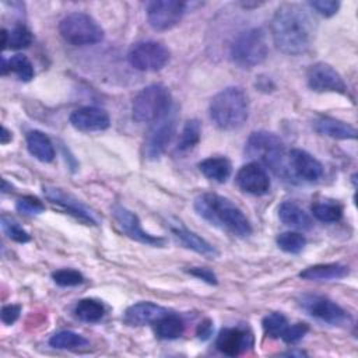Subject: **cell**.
I'll list each match as a JSON object with an SVG mask.
<instances>
[{
	"label": "cell",
	"mask_w": 358,
	"mask_h": 358,
	"mask_svg": "<svg viewBox=\"0 0 358 358\" xmlns=\"http://www.w3.org/2000/svg\"><path fill=\"white\" fill-rule=\"evenodd\" d=\"M277 242V246L287 252V253H292V255H296L299 252L303 250L305 245H306V239L302 234L299 232H282L277 236L275 239Z\"/></svg>",
	"instance_id": "32"
},
{
	"label": "cell",
	"mask_w": 358,
	"mask_h": 358,
	"mask_svg": "<svg viewBox=\"0 0 358 358\" xmlns=\"http://www.w3.org/2000/svg\"><path fill=\"white\" fill-rule=\"evenodd\" d=\"M185 331V323L178 315L166 313L155 322V334L162 340H175Z\"/></svg>",
	"instance_id": "26"
},
{
	"label": "cell",
	"mask_w": 358,
	"mask_h": 358,
	"mask_svg": "<svg viewBox=\"0 0 358 358\" xmlns=\"http://www.w3.org/2000/svg\"><path fill=\"white\" fill-rule=\"evenodd\" d=\"M63 39L74 46L94 45L103 39L101 25L85 13H70L59 24Z\"/></svg>",
	"instance_id": "7"
},
{
	"label": "cell",
	"mask_w": 358,
	"mask_h": 358,
	"mask_svg": "<svg viewBox=\"0 0 358 358\" xmlns=\"http://www.w3.org/2000/svg\"><path fill=\"white\" fill-rule=\"evenodd\" d=\"M309 331V326L306 323H295V324H288L285 331L282 333L281 338L287 344H296L299 340L305 337V334Z\"/></svg>",
	"instance_id": "38"
},
{
	"label": "cell",
	"mask_w": 358,
	"mask_h": 358,
	"mask_svg": "<svg viewBox=\"0 0 358 358\" xmlns=\"http://www.w3.org/2000/svg\"><path fill=\"white\" fill-rule=\"evenodd\" d=\"M284 355H291V357L298 355V357H302V355H306V354L303 351H289V352H285Z\"/></svg>",
	"instance_id": "44"
},
{
	"label": "cell",
	"mask_w": 358,
	"mask_h": 358,
	"mask_svg": "<svg viewBox=\"0 0 358 358\" xmlns=\"http://www.w3.org/2000/svg\"><path fill=\"white\" fill-rule=\"evenodd\" d=\"M210 116L221 130H236L249 116V101L239 87H228L214 95L210 103Z\"/></svg>",
	"instance_id": "3"
},
{
	"label": "cell",
	"mask_w": 358,
	"mask_h": 358,
	"mask_svg": "<svg viewBox=\"0 0 358 358\" xmlns=\"http://www.w3.org/2000/svg\"><path fill=\"white\" fill-rule=\"evenodd\" d=\"M350 268L340 263H326V264H315L306 267L299 273V277L310 281H329L338 280L348 275Z\"/></svg>",
	"instance_id": "22"
},
{
	"label": "cell",
	"mask_w": 358,
	"mask_h": 358,
	"mask_svg": "<svg viewBox=\"0 0 358 358\" xmlns=\"http://www.w3.org/2000/svg\"><path fill=\"white\" fill-rule=\"evenodd\" d=\"M189 274L211 284V285H215L218 281H217V275L210 270V268H206V267H193L190 270H187Z\"/></svg>",
	"instance_id": "41"
},
{
	"label": "cell",
	"mask_w": 358,
	"mask_h": 358,
	"mask_svg": "<svg viewBox=\"0 0 358 358\" xmlns=\"http://www.w3.org/2000/svg\"><path fill=\"white\" fill-rule=\"evenodd\" d=\"M20 313H21L20 305H15V303L6 305L1 308V313H0L1 322L6 324H13L20 317Z\"/></svg>",
	"instance_id": "40"
},
{
	"label": "cell",
	"mask_w": 358,
	"mask_h": 358,
	"mask_svg": "<svg viewBox=\"0 0 358 358\" xmlns=\"http://www.w3.org/2000/svg\"><path fill=\"white\" fill-rule=\"evenodd\" d=\"M43 193H45V196L49 201H52L53 204L60 206L62 208H64L69 214H71L73 217H76L81 222H84L87 225H95L96 224L92 214L78 200H76L69 193H64L63 190L56 189V187H43Z\"/></svg>",
	"instance_id": "18"
},
{
	"label": "cell",
	"mask_w": 358,
	"mask_h": 358,
	"mask_svg": "<svg viewBox=\"0 0 358 358\" xmlns=\"http://www.w3.org/2000/svg\"><path fill=\"white\" fill-rule=\"evenodd\" d=\"M176 131V112L175 106L162 117L152 122L143 145V152L147 159H158L168 144L172 141Z\"/></svg>",
	"instance_id": "8"
},
{
	"label": "cell",
	"mask_w": 358,
	"mask_h": 358,
	"mask_svg": "<svg viewBox=\"0 0 358 358\" xmlns=\"http://www.w3.org/2000/svg\"><path fill=\"white\" fill-rule=\"evenodd\" d=\"M313 129L322 136H327L337 140H352L357 137V130L354 126L329 116L317 117L313 122Z\"/></svg>",
	"instance_id": "20"
},
{
	"label": "cell",
	"mask_w": 358,
	"mask_h": 358,
	"mask_svg": "<svg viewBox=\"0 0 358 358\" xmlns=\"http://www.w3.org/2000/svg\"><path fill=\"white\" fill-rule=\"evenodd\" d=\"M15 208L25 215H38L45 211V204L34 196H24L17 200Z\"/></svg>",
	"instance_id": "37"
},
{
	"label": "cell",
	"mask_w": 358,
	"mask_h": 358,
	"mask_svg": "<svg viewBox=\"0 0 358 358\" xmlns=\"http://www.w3.org/2000/svg\"><path fill=\"white\" fill-rule=\"evenodd\" d=\"M253 345V336L246 327H224L217 336L215 347L228 357H236Z\"/></svg>",
	"instance_id": "14"
},
{
	"label": "cell",
	"mask_w": 358,
	"mask_h": 358,
	"mask_svg": "<svg viewBox=\"0 0 358 358\" xmlns=\"http://www.w3.org/2000/svg\"><path fill=\"white\" fill-rule=\"evenodd\" d=\"M267 55V38L262 28H250L239 34L231 46V57L234 63L243 69H252L263 63Z\"/></svg>",
	"instance_id": "6"
},
{
	"label": "cell",
	"mask_w": 358,
	"mask_h": 358,
	"mask_svg": "<svg viewBox=\"0 0 358 358\" xmlns=\"http://www.w3.org/2000/svg\"><path fill=\"white\" fill-rule=\"evenodd\" d=\"M52 278L60 287H76L84 281L83 274L74 268H60L52 273Z\"/></svg>",
	"instance_id": "36"
},
{
	"label": "cell",
	"mask_w": 358,
	"mask_h": 358,
	"mask_svg": "<svg viewBox=\"0 0 358 358\" xmlns=\"http://www.w3.org/2000/svg\"><path fill=\"white\" fill-rule=\"evenodd\" d=\"M70 123L80 131H101L109 127L106 110L96 106H83L70 115Z\"/></svg>",
	"instance_id": "17"
},
{
	"label": "cell",
	"mask_w": 358,
	"mask_h": 358,
	"mask_svg": "<svg viewBox=\"0 0 358 358\" xmlns=\"http://www.w3.org/2000/svg\"><path fill=\"white\" fill-rule=\"evenodd\" d=\"M32 34L25 25H15L10 32L7 31L6 49H25L32 43Z\"/></svg>",
	"instance_id": "33"
},
{
	"label": "cell",
	"mask_w": 358,
	"mask_h": 358,
	"mask_svg": "<svg viewBox=\"0 0 358 358\" xmlns=\"http://www.w3.org/2000/svg\"><path fill=\"white\" fill-rule=\"evenodd\" d=\"M171 231L182 241L183 245H186V248L211 259H214L218 255L217 249L211 243H208L206 239H203L197 234L185 228L180 222H176L175 225H172Z\"/></svg>",
	"instance_id": "21"
},
{
	"label": "cell",
	"mask_w": 358,
	"mask_h": 358,
	"mask_svg": "<svg viewBox=\"0 0 358 358\" xmlns=\"http://www.w3.org/2000/svg\"><path fill=\"white\" fill-rule=\"evenodd\" d=\"M200 136H201V124L197 119H190L185 123L180 137L178 140V145L176 150L179 152H186L190 151L192 148H194L199 141H200Z\"/></svg>",
	"instance_id": "28"
},
{
	"label": "cell",
	"mask_w": 358,
	"mask_h": 358,
	"mask_svg": "<svg viewBox=\"0 0 358 358\" xmlns=\"http://www.w3.org/2000/svg\"><path fill=\"white\" fill-rule=\"evenodd\" d=\"M309 7L313 8L316 13H319L323 17H331L338 11L340 1H336V0H313V1H309Z\"/></svg>",
	"instance_id": "39"
},
{
	"label": "cell",
	"mask_w": 358,
	"mask_h": 358,
	"mask_svg": "<svg viewBox=\"0 0 358 358\" xmlns=\"http://www.w3.org/2000/svg\"><path fill=\"white\" fill-rule=\"evenodd\" d=\"M112 214L113 218L116 220V222L119 224V227L134 241L141 242L144 245H151V246H162L165 243V241L159 236H154L148 232H145L141 227V222L138 220V217L127 210L123 206H113L112 208Z\"/></svg>",
	"instance_id": "13"
},
{
	"label": "cell",
	"mask_w": 358,
	"mask_h": 358,
	"mask_svg": "<svg viewBox=\"0 0 358 358\" xmlns=\"http://www.w3.org/2000/svg\"><path fill=\"white\" fill-rule=\"evenodd\" d=\"M274 45L285 55L305 53L313 41L315 24L309 13L296 3L281 4L271 20Z\"/></svg>",
	"instance_id": "1"
},
{
	"label": "cell",
	"mask_w": 358,
	"mask_h": 358,
	"mask_svg": "<svg viewBox=\"0 0 358 358\" xmlns=\"http://www.w3.org/2000/svg\"><path fill=\"white\" fill-rule=\"evenodd\" d=\"M27 147L28 151L42 162H50L55 158V148L50 138L39 130L27 133Z\"/></svg>",
	"instance_id": "24"
},
{
	"label": "cell",
	"mask_w": 358,
	"mask_h": 358,
	"mask_svg": "<svg viewBox=\"0 0 358 358\" xmlns=\"http://www.w3.org/2000/svg\"><path fill=\"white\" fill-rule=\"evenodd\" d=\"M245 154L253 162L264 164L275 175L292 178L282 140L270 131H253L245 144Z\"/></svg>",
	"instance_id": "4"
},
{
	"label": "cell",
	"mask_w": 358,
	"mask_h": 358,
	"mask_svg": "<svg viewBox=\"0 0 358 358\" xmlns=\"http://www.w3.org/2000/svg\"><path fill=\"white\" fill-rule=\"evenodd\" d=\"M236 185L246 193L255 194V196H263L270 190V178L266 172V169L257 164L250 162L243 165L238 173H236Z\"/></svg>",
	"instance_id": "15"
},
{
	"label": "cell",
	"mask_w": 358,
	"mask_h": 358,
	"mask_svg": "<svg viewBox=\"0 0 358 358\" xmlns=\"http://www.w3.org/2000/svg\"><path fill=\"white\" fill-rule=\"evenodd\" d=\"M173 108L169 90L161 84H151L143 88L131 103L133 119L138 123H152Z\"/></svg>",
	"instance_id": "5"
},
{
	"label": "cell",
	"mask_w": 358,
	"mask_h": 358,
	"mask_svg": "<svg viewBox=\"0 0 358 358\" xmlns=\"http://www.w3.org/2000/svg\"><path fill=\"white\" fill-rule=\"evenodd\" d=\"M299 305L310 316L329 324L348 326L351 323V316L340 305H337L329 298L319 295H303L299 299Z\"/></svg>",
	"instance_id": "10"
},
{
	"label": "cell",
	"mask_w": 358,
	"mask_h": 358,
	"mask_svg": "<svg viewBox=\"0 0 358 358\" xmlns=\"http://www.w3.org/2000/svg\"><path fill=\"white\" fill-rule=\"evenodd\" d=\"M194 210L211 225L246 238L252 234V225L243 211L229 199L215 193H203L194 200Z\"/></svg>",
	"instance_id": "2"
},
{
	"label": "cell",
	"mask_w": 358,
	"mask_h": 358,
	"mask_svg": "<svg viewBox=\"0 0 358 358\" xmlns=\"http://www.w3.org/2000/svg\"><path fill=\"white\" fill-rule=\"evenodd\" d=\"M1 229L10 239H13L18 243H25V242L31 241L29 234L22 227H20V224L14 218H11L6 214L1 215Z\"/></svg>",
	"instance_id": "35"
},
{
	"label": "cell",
	"mask_w": 358,
	"mask_h": 358,
	"mask_svg": "<svg viewBox=\"0 0 358 358\" xmlns=\"http://www.w3.org/2000/svg\"><path fill=\"white\" fill-rule=\"evenodd\" d=\"M7 71H13L22 81H29L34 77V67L24 55H14L8 60L3 57L1 74H7Z\"/></svg>",
	"instance_id": "27"
},
{
	"label": "cell",
	"mask_w": 358,
	"mask_h": 358,
	"mask_svg": "<svg viewBox=\"0 0 358 358\" xmlns=\"http://www.w3.org/2000/svg\"><path fill=\"white\" fill-rule=\"evenodd\" d=\"M171 53L168 48L155 41H143L134 43L129 53V63L140 71H157L166 66Z\"/></svg>",
	"instance_id": "9"
},
{
	"label": "cell",
	"mask_w": 358,
	"mask_h": 358,
	"mask_svg": "<svg viewBox=\"0 0 358 358\" xmlns=\"http://www.w3.org/2000/svg\"><path fill=\"white\" fill-rule=\"evenodd\" d=\"M166 313L168 310L164 306L152 302H138L126 309L124 322L130 326H144L148 323H155Z\"/></svg>",
	"instance_id": "19"
},
{
	"label": "cell",
	"mask_w": 358,
	"mask_h": 358,
	"mask_svg": "<svg viewBox=\"0 0 358 358\" xmlns=\"http://www.w3.org/2000/svg\"><path fill=\"white\" fill-rule=\"evenodd\" d=\"M308 85L316 92H338L345 94L347 85L343 77L330 64L319 62L309 67L308 70Z\"/></svg>",
	"instance_id": "12"
},
{
	"label": "cell",
	"mask_w": 358,
	"mask_h": 358,
	"mask_svg": "<svg viewBox=\"0 0 358 358\" xmlns=\"http://www.w3.org/2000/svg\"><path fill=\"white\" fill-rule=\"evenodd\" d=\"M288 166L292 175L313 182L322 178L323 165L308 151L301 148H292L288 154Z\"/></svg>",
	"instance_id": "16"
},
{
	"label": "cell",
	"mask_w": 358,
	"mask_h": 358,
	"mask_svg": "<svg viewBox=\"0 0 358 358\" xmlns=\"http://www.w3.org/2000/svg\"><path fill=\"white\" fill-rule=\"evenodd\" d=\"M278 217L285 225L296 229L308 231L313 227L310 217L298 204L292 201H284L278 207Z\"/></svg>",
	"instance_id": "23"
},
{
	"label": "cell",
	"mask_w": 358,
	"mask_h": 358,
	"mask_svg": "<svg viewBox=\"0 0 358 358\" xmlns=\"http://www.w3.org/2000/svg\"><path fill=\"white\" fill-rule=\"evenodd\" d=\"M11 138H13L11 131H8V129L3 126V127H1V134H0V143H1L3 145H6L7 143L11 141Z\"/></svg>",
	"instance_id": "43"
},
{
	"label": "cell",
	"mask_w": 358,
	"mask_h": 358,
	"mask_svg": "<svg viewBox=\"0 0 358 358\" xmlns=\"http://www.w3.org/2000/svg\"><path fill=\"white\" fill-rule=\"evenodd\" d=\"M74 313L83 322L95 323L102 319V316L105 313V308L99 301L87 298V299L78 301V303L76 305Z\"/></svg>",
	"instance_id": "29"
},
{
	"label": "cell",
	"mask_w": 358,
	"mask_h": 358,
	"mask_svg": "<svg viewBox=\"0 0 358 358\" xmlns=\"http://www.w3.org/2000/svg\"><path fill=\"white\" fill-rule=\"evenodd\" d=\"M211 333H213V322H211L210 319L203 320V322L199 324V327H197V336H199V338L207 340V338H210Z\"/></svg>",
	"instance_id": "42"
},
{
	"label": "cell",
	"mask_w": 358,
	"mask_h": 358,
	"mask_svg": "<svg viewBox=\"0 0 358 358\" xmlns=\"http://www.w3.org/2000/svg\"><path fill=\"white\" fill-rule=\"evenodd\" d=\"M310 211L313 217L322 222H337L343 215L341 206L333 201H317L312 204Z\"/></svg>",
	"instance_id": "31"
},
{
	"label": "cell",
	"mask_w": 358,
	"mask_h": 358,
	"mask_svg": "<svg viewBox=\"0 0 358 358\" xmlns=\"http://www.w3.org/2000/svg\"><path fill=\"white\" fill-rule=\"evenodd\" d=\"M49 344L59 350H77V348L85 347L88 344V340L78 333H74L70 330H62L55 333L50 337Z\"/></svg>",
	"instance_id": "30"
},
{
	"label": "cell",
	"mask_w": 358,
	"mask_h": 358,
	"mask_svg": "<svg viewBox=\"0 0 358 358\" xmlns=\"http://www.w3.org/2000/svg\"><path fill=\"white\" fill-rule=\"evenodd\" d=\"M200 172L210 180L224 183L231 176V162L225 157H210L199 164Z\"/></svg>",
	"instance_id": "25"
},
{
	"label": "cell",
	"mask_w": 358,
	"mask_h": 358,
	"mask_svg": "<svg viewBox=\"0 0 358 358\" xmlns=\"http://www.w3.org/2000/svg\"><path fill=\"white\" fill-rule=\"evenodd\" d=\"M186 3L179 0H155L147 6L150 25L157 31L173 28L186 11Z\"/></svg>",
	"instance_id": "11"
},
{
	"label": "cell",
	"mask_w": 358,
	"mask_h": 358,
	"mask_svg": "<svg viewBox=\"0 0 358 358\" xmlns=\"http://www.w3.org/2000/svg\"><path fill=\"white\" fill-rule=\"evenodd\" d=\"M262 324L267 337L280 338L288 326V320L282 313L273 312L263 319Z\"/></svg>",
	"instance_id": "34"
}]
</instances>
